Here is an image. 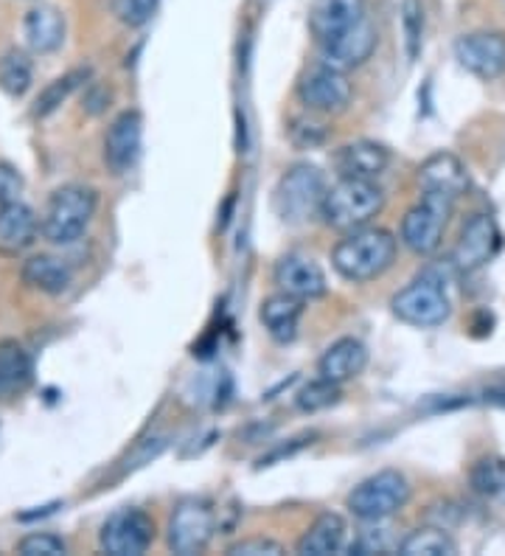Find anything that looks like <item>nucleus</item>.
I'll return each mask as SVG.
<instances>
[{
  "mask_svg": "<svg viewBox=\"0 0 505 556\" xmlns=\"http://www.w3.org/2000/svg\"><path fill=\"white\" fill-rule=\"evenodd\" d=\"M303 315V301L290 295V292H276V295H269L267 301L262 304V318L264 329L276 343H292L298 334V324H301Z\"/></svg>",
  "mask_w": 505,
  "mask_h": 556,
  "instance_id": "obj_22",
  "label": "nucleus"
},
{
  "mask_svg": "<svg viewBox=\"0 0 505 556\" xmlns=\"http://www.w3.org/2000/svg\"><path fill=\"white\" fill-rule=\"evenodd\" d=\"M345 520L334 511L329 515H320L315 522L310 526V531L298 540L295 551L303 556H331L340 554L345 548Z\"/></svg>",
  "mask_w": 505,
  "mask_h": 556,
  "instance_id": "obj_24",
  "label": "nucleus"
},
{
  "mask_svg": "<svg viewBox=\"0 0 505 556\" xmlns=\"http://www.w3.org/2000/svg\"><path fill=\"white\" fill-rule=\"evenodd\" d=\"M455 60L460 68L478 79H500L505 74V35L500 31H471L455 40Z\"/></svg>",
  "mask_w": 505,
  "mask_h": 556,
  "instance_id": "obj_12",
  "label": "nucleus"
},
{
  "mask_svg": "<svg viewBox=\"0 0 505 556\" xmlns=\"http://www.w3.org/2000/svg\"><path fill=\"white\" fill-rule=\"evenodd\" d=\"M290 141L298 150H320L329 141V127L315 116H298L290 124Z\"/></svg>",
  "mask_w": 505,
  "mask_h": 556,
  "instance_id": "obj_31",
  "label": "nucleus"
},
{
  "mask_svg": "<svg viewBox=\"0 0 505 556\" xmlns=\"http://www.w3.org/2000/svg\"><path fill=\"white\" fill-rule=\"evenodd\" d=\"M298 96H301L303 108L317 116H337L351 104V88L345 71L334 68L329 62H317L298 81Z\"/></svg>",
  "mask_w": 505,
  "mask_h": 556,
  "instance_id": "obj_9",
  "label": "nucleus"
},
{
  "mask_svg": "<svg viewBox=\"0 0 505 556\" xmlns=\"http://www.w3.org/2000/svg\"><path fill=\"white\" fill-rule=\"evenodd\" d=\"M471 489L480 497L494 503H505V462L503 458H480L471 467Z\"/></svg>",
  "mask_w": 505,
  "mask_h": 556,
  "instance_id": "obj_27",
  "label": "nucleus"
},
{
  "mask_svg": "<svg viewBox=\"0 0 505 556\" xmlns=\"http://www.w3.org/2000/svg\"><path fill=\"white\" fill-rule=\"evenodd\" d=\"M485 402L489 405H497V407H505V382L503 386H492V388H485Z\"/></svg>",
  "mask_w": 505,
  "mask_h": 556,
  "instance_id": "obj_38",
  "label": "nucleus"
},
{
  "mask_svg": "<svg viewBox=\"0 0 505 556\" xmlns=\"http://www.w3.org/2000/svg\"><path fill=\"white\" fill-rule=\"evenodd\" d=\"M26 42L34 54H51L65 40V21H62L60 9L40 3L26 14Z\"/></svg>",
  "mask_w": 505,
  "mask_h": 556,
  "instance_id": "obj_23",
  "label": "nucleus"
},
{
  "mask_svg": "<svg viewBox=\"0 0 505 556\" xmlns=\"http://www.w3.org/2000/svg\"><path fill=\"white\" fill-rule=\"evenodd\" d=\"M0 88L14 99H21L31 88V60L23 51H9L0 60Z\"/></svg>",
  "mask_w": 505,
  "mask_h": 556,
  "instance_id": "obj_28",
  "label": "nucleus"
},
{
  "mask_svg": "<svg viewBox=\"0 0 505 556\" xmlns=\"http://www.w3.org/2000/svg\"><path fill=\"white\" fill-rule=\"evenodd\" d=\"M418 186L425 194H441L458 203V198L469 189V177H466L464 163L452 152H435L418 166Z\"/></svg>",
  "mask_w": 505,
  "mask_h": 556,
  "instance_id": "obj_16",
  "label": "nucleus"
},
{
  "mask_svg": "<svg viewBox=\"0 0 505 556\" xmlns=\"http://www.w3.org/2000/svg\"><path fill=\"white\" fill-rule=\"evenodd\" d=\"M396 253L399 242L391 231L359 228V231H351L349 237L337 242L334 253H331V265L345 281L363 285V281H374V278L391 270Z\"/></svg>",
  "mask_w": 505,
  "mask_h": 556,
  "instance_id": "obj_1",
  "label": "nucleus"
},
{
  "mask_svg": "<svg viewBox=\"0 0 505 556\" xmlns=\"http://www.w3.org/2000/svg\"><path fill=\"white\" fill-rule=\"evenodd\" d=\"M67 551L65 540L56 534H28L17 543V554L23 556H62Z\"/></svg>",
  "mask_w": 505,
  "mask_h": 556,
  "instance_id": "obj_35",
  "label": "nucleus"
},
{
  "mask_svg": "<svg viewBox=\"0 0 505 556\" xmlns=\"http://www.w3.org/2000/svg\"><path fill=\"white\" fill-rule=\"evenodd\" d=\"M402 23L404 40H407V56L416 60L418 51H421V35H425V9H421V0H404Z\"/></svg>",
  "mask_w": 505,
  "mask_h": 556,
  "instance_id": "obj_32",
  "label": "nucleus"
},
{
  "mask_svg": "<svg viewBox=\"0 0 505 556\" xmlns=\"http://www.w3.org/2000/svg\"><path fill=\"white\" fill-rule=\"evenodd\" d=\"M283 545L269 540V536H250V540H239L228 548V556H281Z\"/></svg>",
  "mask_w": 505,
  "mask_h": 556,
  "instance_id": "obj_36",
  "label": "nucleus"
},
{
  "mask_svg": "<svg viewBox=\"0 0 505 556\" xmlns=\"http://www.w3.org/2000/svg\"><path fill=\"white\" fill-rule=\"evenodd\" d=\"M391 166V152L377 141L345 143L334 152L337 177H359V180H377Z\"/></svg>",
  "mask_w": 505,
  "mask_h": 556,
  "instance_id": "obj_18",
  "label": "nucleus"
},
{
  "mask_svg": "<svg viewBox=\"0 0 505 556\" xmlns=\"http://www.w3.org/2000/svg\"><path fill=\"white\" fill-rule=\"evenodd\" d=\"M326 191H329V186H326L324 172L317 166H310V163H295L278 180L273 205H276V214L283 223L303 225L324 211Z\"/></svg>",
  "mask_w": 505,
  "mask_h": 556,
  "instance_id": "obj_4",
  "label": "nucleus"
},
{
  "mask_svg": "<svg viewBox=\"0 0 505 556\" xmlns=\"http://www.w3.org/2000/svg\"><path fill=\"white\" fill-rule=\"evenodd\" d=\"M411 501V483L396 469H382L351 489L349 511L365 522H379L399 515Z\"/></svg>",
  "mask_w": 505,
  "mask_h": 556,
  "instance_id": "obj_5",
  "label": "nucleus"
},
{
  "mask_svg": "<svg viewBox=\"0 0 505 556\" xmlns=\"http://www.w3.org/2000/svg\"><path fill=\"white\" fill-rule=\"evenodd\" d=\"M216 534V511L202 497H186L168 517V548L180 556H194L209 548Z\"/></svg>",
  "mask_w": 505,
  "mask_h": 556,
  "instance_id": "obj_7",
  "label": "nucleus"
},
{
  "mask_svg": "<svg viewBox=\"0 0 505 556\" xmlns=\"http://www.w3.org/2000/svg\"><path fill=\"white\" fill-rule=\"evenodd\" d=\"M377 26L370 21V14L365 21H359L357 26L345 28L340 35L329 37L326 42H320V56L324 62L334 65L340 71H351V68H359L365 62L370 60V54L377 51Z\"/></svg>",
  "mask_w": 505,
  "mask_h": 556,
  "instance_id": "obj_13",
  "label": "nucleus"
},
{
  "mask_svg": "<svg viewBox=\"0 0 505 556\" xmlns=\"http://www.w3.org/2000/svg\"><path fill=\"white\" fill-rule=\"evenodd\" d=\"M365 366H368V349L357 338H340L337 343H331L326 349L324 357L317 359V374L324 380L343 386V382H351L354 377H359L365 371Z\"/></svg>",
  "mask_w": 505,
  "mask_h": 556,
  "instance_id": "obj_19",
  "label": "nucleus"
},
{
  "mask_svg": "<svg viewBox=\"0 0 505 556\" xmlns=\"http://www.w3.org/2000/svg\"><path fill=\"white\" fill-rule=\"evenodd\" d=\"M396 554L402 556H455L458 554V543L438 526H425L404 536L399 543Z\"/></svg>",
  "mask_w": 505,
  "mask_h": 556,
  "instance_id": "obj_26",
  "label": "nucleus"
},
{
  "mask_svg": "<svg viewBox=\"0 0 505 556\" xmlns=\"http://www.w3.org/2000/svg\"><path fill=\"white\" fill-rule=\"evenodd\" d=\"M155 540V522L141 509H122L101 526V548L113 556H141Z\"/></svg>",
  "mask_w": 505,
  "mask_h": 556,
  "instance_id": "obj_10",
  "label": "nucleus"
},
{
  "mask_svg": "<svg viewBox=\"0 0 505 556\" xmlns=\"http://www.w3.org/2000/svg\"><path fill=\"white\" fill-rule=\"evenodd\" d=\"M452 208H455V200L441 198V194H425L421 203L404 214L402 242L418 256H432L441 248Z\"/></svg>",
  "mask_w": 505,
  "mask_h": 556,
  "instance_id": "obj_8",
  "label": "nucleus"
},
{
  "mask_svg": "<svg viewBox=\"0 0 505 556\" xmlns=\"http://www.w3.org/2000/svg\"><path fill=\"white\" fill-rule=\"evenodd\" d=\"M500 251V228L489 214H471L452 251V267L460 273H475L485 267Z\"/></svg>",
  "mask_w": 505,
  "mask_h": 556,
  "instance_id": "obj_11",
  "label": "nucleus"
},
{
  "mask_svg": "<svg viewBox=\"0 0 505 556\" xmlns=\"http://www.w3.org/2000/svg\"><path fill=\"white\" fill-rule=\"evenodd\" d=\"M81 79H88V71H74V74H65L62 79L51 81L46 90L37 99V108H34V116H51L62 102H65L67 96L74 93L76 88L81 85Z\"/></svg>",
  "mask_w": 505,
  "mask_h": 556,
  "instance_id": "obj_30",
  "label": "nucleus"
},
{
  "mask_svg": "<svg viewBox=\"0 0 505 556\" xmlns=\"http://www.w3.org/2000/svg\"><path fill=\"white\" fill-rule=\"evenodd\" d=\"M391 551H399V543L391 536L388 529H370L363 531V534L349 545V554H359V556H368V554H391Z\"/></svg>",
  "mask_w": 505,
  "mask_h": 556,
  "instance_id": "obj_34",
  "label": "nucleus"
},
{
  "mask_svg": "<svg viewBox=\"0 0 505 556\" xmlns=\"http://www.w3.org/2000/svg\"><path fill=\"white\" fill-rule=\"evenodd\" d=\"M161 0H113V14L124 26L141 28L155 17Z\"/></svg>",
  "mask_w": 505,
  "mask_h": 556,
  "instance_id": "obj_33",
  "label": "nucleus"
},
{
  "mask_svg": "<svg viewBox=\"0 0 505 556\" xmlns=\"http://www.w3.org/2000/svg\"><path fill=\"white\" fill-rule=\"evenodd\" d=\"M384 208V191L379 189L377 180H359V177H340L324 200L326 225L337 231H359L368 228L370 219H377Z\"/></svg>",
  "mask_w": 505,
  "mask_h": 556,
  "instance_id": "obj_2",
  "label": "nucleus"
},
{
  "mask_svg": "<svg viewBox=\"0 0 505 556\" xmlns=\"http://www.w3.org/2000/svg\"><path fill=\"white\" fill-rule=\"evenodd\" d=\"M37 231H40L37 214L26 203L14 200V203L0 205V253L3 256H17L31 248Z\"/></svg>",
  "mask_w": 505,
  "mask_h": 556,
  "instance_id": "obj_20",
  "label": "nucleus"
},
{
  "mask_svg": "<svg viewBox=\"0 0 505 556\" xmlns=\"http://www.w3.org/2000/svg\"><path fill=\"white\" fill-rule=\"evenodd\" d=\"M365 17H368L365 0H315L310 12V31L320 46L345 28L357 26Z\"/></svg>",
  "mask_w": 505,
  "mask_h": 556,
  "instance_id": "obj_17",
  "label": "nucleus"
},
{
  "mask_svg": "<svg viewBox=\"0 0 505 556\" xmlns=\"http://www.w3.org/2000/svg\"><path fill=\"white\" fill-rule=\"evenodd\" d=\"M34 380V366L17 340H0V402H12Z\"/></svg>",
  "mask_w": 505,
  "mask_h": 556,
  "instance_id": "obj_21",
  "label": "nucleus"
},
{
  "mask_svg": "<svg viewBox=\"0 0 505 556\" xmlns=\"http://www.w3.org/2000/svg\"><path fill=\"white\" fill-rule=\"evenodd\" d=\"M337 402H340V386L331 380H324V377L306 382L295 394V405L303 414H320V410L337 405Z\"/></svg>",
  "mask_w": 505,
  "mask_h": 556,
  "instance_id": "obj_29",
  "label": "nucleus"
},
{
  "mask_svg": "<svg viewBox=\"0 0 505 556\" xmlns=\"http://www.w3.org/2000/svg\"><path fill=\"white\" fill-rule=\"evenodd\" d=\"M273 278L281 292H290L301 301H312L326 295V273L324 267L312 262L310 256H301V253H287L276 262V270Z\"/></svg>",
  "mask_w": 505,
  "mask_h": 556,
  "instance_id": "obj_15",
  "label": "nucleus"
},
{
  "mask_svg": "<svg viewBox=\"0 0 505 556\" xmlns=\"http://www.w3.org/2000/svg\"><path fill=\"white\" fill-rule=\"evenodd\" d=\"M23 281L48 295H60L71 285V267L56 256H31L23 265Z\"/></svg>",
  "mask_w": 505,
  "mask_h": 556,
  "instance_id": "obj_25",
  "label": "nucleus"
},
{
  "mask_svg": "<svg viewBox=\"0 0 505 556\" xmlns=\"http://www.w3.org/2000/svg\"><path fill=\"white\" fill-rule=\"evenodd\" d=\"M21 191H23L21 172L14 169L12 163H0V205L21 200Z\"/></svg>",
  "mask_w": 505,
  "mask_h": 556,
  "instance_id": "obj_37",
  "label": "nucleus"
},
{
  "mask_svg": "<svg viewBox=\"0 0 505 556\" xmlns=\"http://www.w3.org/2000/svg\"><path fill=\"white\" fill-rule=\"evenodd\" d=\"M143 147V118L138 110H127L110 124L104 136V163L113 175H127L135 169Z\"/></svg>",
  "mask_w": 505,
  "mask_h": 556,
  "instance_id": "obj_14",
  "label": "nucleus"
},
{
  "mask_svg": "<svg viewBox=\"0 0 505 556\" xmlns=\"http://www.w3.org/2000/svg\"><path fill=\"white\" fill-rule=\"evenodd\" d=\"M96 205H99V198L96 191L88 189V186L71 184L62 186L51 194L46 205V214H42L40 231L42 237L51 244H71L88 231L90 219L96 214Z\"/></svg>",
  "mask_w": 505,
  "mask_h": 556,
  "instance_id": "obj_3",
  "label": "nucleus"
},
{
  "mask_svg": "<svg viewBox=\"0 0 505 556\" xmlns=\"http://www.w3.org/2000/svg\"><path fill=\"white\" fill-rule=\"evenodd\" d=\"M393 315L402 324L416 326V329H435L444 326L452 315V304L444 292V281L432 278L430 273L418 276L413 285L399 290L391 301Z\"/></svg>",
  "mask_w": 505,
  "mask_h": 556,
  "instance_id": "obj_6",
  "label": "nucleus"
}]
</instances>
